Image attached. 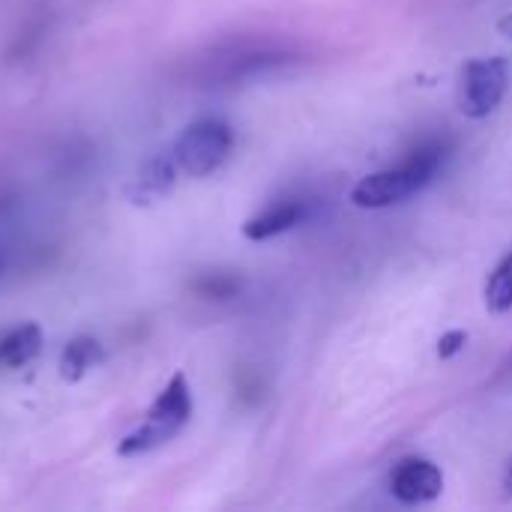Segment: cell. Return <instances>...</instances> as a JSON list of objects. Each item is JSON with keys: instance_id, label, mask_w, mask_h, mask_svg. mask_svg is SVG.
<instances>
[{"instance_id": "cell-1", "label": "cell", "mask_w": 512, "mask_h": 512, "mask_svg": "<svg viewBox=\"0 0 512 512\" xmlns=\"http://www.w3.org/2000/svg\"><path fill=\"white\" fill-rule=\"evenodd\" d=\"M441 159H444V147L441 144H423L402 165L363 177L351 189V201L357 207H363V210L393 207V204L417 195L420 189H426L435 180V174L441 168Z\"/></svg>"}, {"instance_id": "cell-2", "label": "cell", "mask_w": 512, "mask_h": 512, "mask_svg": "<svg viewBox=\"0 0 512 512\" xmlns=\"http://www.w3.org/2000/svg\"><path fill=\"white\" fill-rule=\"evenodd\" d=\"M192 420V390L183 372L171 375V381L159 390L153 405L144 414V423H138L123 441L117 444V453L123 459L153 453L165 444H171Z\"/></svg>"}, {"instance_id": "cell-3", "label": "cell", "mask_w": 512, "mask_h": 512, "mask_svg": "<svg viewBox=\"0 0 512 512\" xmlns=\"http://www.w3.org/2000/svg\"><path fill=\"white\" fill-rule=\"evenodd\" d=\"M231 150H234L231 126L219 117H201L177 135L171 156H174L180 174L201 180V177H210L213 171H219L228 162Z\"/></svg>"}, {"instance_id": "cell-4", "label": "cell", "mask_w": 512, "mask_h": 512, "mask_svg": "<svg viewBox=\"0 0 512 512\" xmlns=\"http://www.w3.org/2000/svg\"><path fill=\"white\" fill-rule=\"evenodd\" d=\"M507 93V63L498 57L471 60L459 81V108L465 117H489Z\"/></svg>"}, {"instance_id": "cell-5", "label": "cell", "mask_w": 512, "mask_h": 512, "mask_svg": "<svg viewBox=\"0 0 512 512\" xmlns=\"http://www.w3.org/2000/svg\"><path fill=\"white\" fill-rule=\"evenodd\" d=\"M177 162L171 153H156L150 156L138 171L135 177L126 183V198L135 204V207H150V204H159L177 183Z\"/></svg>"}, {"instance_id": "cell-6", "label": "cell", "mask_w": 512, "mask_h": 512, "mask_svg": "<svg viewBox=\"0 0 512 512\" xmlns=\"http://www.w3.org/2000/svg\"><path fill=\"white\" fill-rule=\"evenodd\" d=\"M390 489H393L396 501H402V504H429L441 495L444 474L438 471V465H432L426 459H405L396 468Z\"/></svg>"}, {"instance_id": "cell-7", "label": "cell", "mask_w": 512, "mask_h": 512, "mask_svg": "<svg viewBox=\"0 0 512 512\" xmlns=\"http://www.w3.org/2000/svg\"><path fill=\"white\" fill-rule=\"evenodd\" d=\"M303 219H306L303 201H282V204H273V207L261 210L258 216H252L243 225V237L252 243H264V240H273V237L297 228Z\"/></svg>"}, {"instance_id": "cell-8", "label": "cell", "mask_w": 512, "mask_h": 512, "mask_svg": "<svg viewBox=\"0 0 512 512\" xmlns=\"http://www.w3.org/2000/svg\"><path fill=\"white\" fill-rule=\"evenodd\" d=\"M102 360H105V351L93 336H72L60 351V363H57L60 378L75 384V381L87 378L93 369H99Z\"/></svg>"}, {"instance_id": "cell-9", "label": "cell", "mask_w": 512, "mask_h": 512, "mask_svg": "<svg viewBox=\"0 0 512 512\" xmlns=\"http://www.w3.org/2000/svg\"><path fill=\"white\" fill-rule=\"evenodd\" d=\"M42 351V330L36 324H21L0 339V366L3 369H24Z\"/></svg>"}, {"instance_id": "cell-10", "label": "cell", "mask_w": 512, "mask_h": 512, "mask_svg": "<svg viewBox=\"0 0 512 512\" xmlns=\"http://www.w3.org/2000/svg\"><path fill=\"white\" fill-rule=\"evenodd\" d=\"M486 306L492 312H510L512 309V255H507L495 273L486 282Z\"/></svg>"}, {"instance_id": "cell-11", "label": "cell", "mask_w": 512, "mask_h": 512, "mask_svg": "<svg viewBox=\"0 0 512 512\" xmlns=\"http://www.w3.org/2000/svg\"><path fill=\"white\" fill-rule=\"evenodd\" d=\"M465 345H468V333H465V330H450V333H444L441 342H438V357H441V360H453L456 354L465 351Z\"/></svg>"}, {"instance_id": "cell-12", "label": "cell", "mask_w": 512, "mask_h": 512, "mask_svg": "<svg viewBox=\"0 0 512 512\" xmlns=\"http://www.w3.org/2000/svg\"><path fill=\"white\" fill-rule=\"evenodd\" d=\"M498 27H501V33H504V36H510L512 39V12L507 15V18H501V24H498Z\"/></svg>"}, {"instance_id": "cell-13", "label": "cell", "mask_w": 512, "mask_h": 512, "mask_svg": "<svg viewBox=\"0 0 512 512\" xmlns=\"http://www.w3.org/2000/svg\"><path fill=\"white\" fill-rule=\"evenodd\" d=\"M507 489H510V495H512V468L507 471Z\"/></svg>"}]
</instances>
